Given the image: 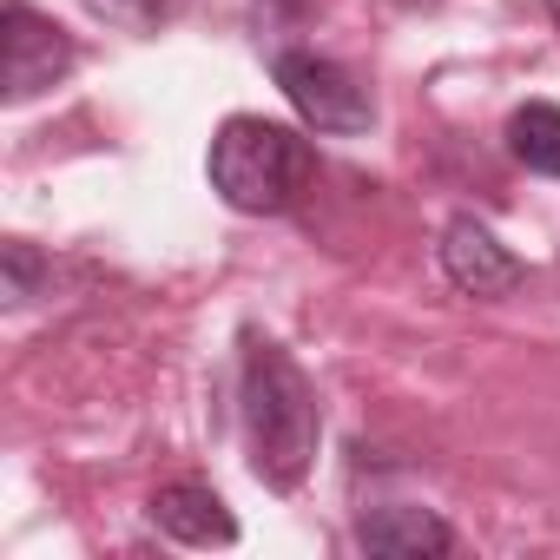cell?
<instances>
[{"instance_id":"cell-9","label":"cell","mask_w":560,"mask_h":560,"mask_svg":"<svg viewBox=\"0 0 560 560\" xmlns=\"http://www.w3.org/2000/svg\"><path fill=\"white\" fill-rule=\"evenodd\" d=\"M0 270H8V284H0V291H8V304H27L40 291V277H47V257L27 237H8V244H0Z\"/></svg>"},{"instance_id":"cell-2","label":"cell","mask_w":560,"mask_h":560,"mask_svg":"<svg viewBox=\"0 0 560 560\" xmlns=\"http://www.w3.org/2000/svg\"><path fill=\"white\" fill-rule=\"evenodd\" d=\"M211 191L244 211V218H277V211H291L298 191L311 185L317 172V152L298 126L284 119H264V113H231L218 132H211Z\"/></svg>"},{"instance_id":"cell-12","label":"cell","mask_w":560,"mask_h":560,"mask_svg":"<svg viewBox=\"0 0 560 560\" xmlns=\"http://www.w3.org/2000/svg\"><path fill=\"white\" fill-rule=\"evenodd\" d=\"M547 14H553V21H560V0H547Z\"/></svg>"},{"instance_id":"cell-10","label":"cell","mask_w":560,"mask_h":560,"mask_svg":"<svg viewBox=\"0 0 560 560\" xmlns=\"http://www.w3.org/2000/svg\"><path fill=\"white\" fill-rule=\"evenodd\" d=\"M86 8H93L100 21H113V27H132V34H145V27L165 14V0H86Z\"/></svg>"},{"instance_id":"cell-11","label":"cell","mask_w":560,"mask_h":560,"mask_svg":"<svg viewBox=\"0 0 560 560\" xmlns=\"http://www.w3.org/2000/svg\"><path fill=\"white\" fill-rule=\"evenodd\" d=\"M389 8H409L416 14V8H435V0H389Z\"/></svg>"},{"instance_id":"cell-3","label":"cell","mask_w":560,"mask_h":560,"mask_svg":"<svg viewBox=\"0 0 560 560\" xmlns=\"http://www.w3.org/2000/svg\"><path fill=\"white\" fill-rule=\"evenodd\" d=\"M270 73H277V86H284V100L298 106V119H304V126L337 132V139L370 132L376 100H370V86H363L343 60L311 54V47H284V54L270 60Z\"/></svg>"},{"instance_id":"cell-4","label":"cell","mask_w":560,"mask_h":560,"mask_svg":"<svg viewBox=\"0 0 560 560\" xmlns=\"http://www.w3.org/2000/svg\"><path fill=\"white\" fill-rule=\"evenodd\" d=\"M73 73V34L60 21H47L40 8H27V0H8L0 8V93H8L14 106L60 86Z\"/></svg>"},{"instance_id":"cell-1","label":"cell","mask_w":560,"mask_h":560,"mask_svg":"<svg viewBox=\"0 0 560 560\" xmlns=\"http://www.w3.org/2000/svg\"><path fill=\"white\" fill-rule=\"evenodd\" d=\"M237 402H244V442H250V475L277 494L304 488V475L317 468V435H324V409L311 376L298 370V357L284 343H270L257 330H244V363H237Z\"/></svg>"},{"instance_id":"cell-6","label":"cell","mask_w":560,"mask_h":560,"mask_svg":"<svg viewBox=\"0 0 560 560\" xmlns=\"http://www.w3.org/2000/svg\"><path fill=\"white\" fill-rule=\"evenodd\" d=\"M152 521H159V534H172L185 547H231L237 540V514L224 508V494L211 481H191V475L152 488Z\"/></svg>"},{"instance_id":"cell-7","label":"cell","mask_w":560,"mask_h":560,"mask_svg":"<svg viewBox=\"0 0 560 560\" xmlns=\"http://www.w3.org/2000/svg\"><path fill=\"white\" fill-rule=\"evenodd\" d=\"M357 547L376 553V560H442L455 553V527L435 514V508H370L357 521Z\"/></svg>"},{"instance_id":"cell-5","label":"cell","mask_w":560,"mask_h":560,"mask_svg":"<svg viewBox=\"0 0 560 560\" xmlns=\"http://www.w3.org/2000/svg\"><path fill=\"white\" fill-rule=\"evenodd\" d=\"M442 277H448L462 298H475V304H501V298H514L527 284V264L481 218L462 211V218L442 224Z\"/></svg>"},{"instance_id":"cell-8","label":"cell","mask_w":560,"mask_h":560,"mask_svg":"<svg viewBox=\"0 0 560 560\" xmlns=\"http://www.w3.org/2000/svg\"><path fill=\"white\" fill-rule=\"evenodd\" d=\"M508 152L540 172V178H560V106L547 100H527L514 119H508Z\"/></svg>"}]
</instances>
